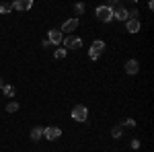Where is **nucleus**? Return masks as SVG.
Masks as SVG:
<instances>
[{"label":"nucleus","mask_w":154,"mask_h":152,"mask_svg":"<svg viewBox=\"0 0 154 152\" xmlns=\"http://www.w3.org/2000/svg\"><path fill=\"white\" fill-rule=\"evenodd\" d=\"M84 11H86V4H82V2H78V4L74 6V12H76V14H84Z\"/></svg>","instance_id":"obj_18"},{"label":"nucleus","mask_w":154,"mask_h":152,"mask_svg":"<svg viewBox=\"0 0 154 152\" xmlns=\"http://www.w3.org/2000/svg\"><path fill=\"white\" fill-rule=\"evenodd\" d=\"M111 136H113V138H121V136H123V128H121V126H115V128L111 129Z\"/></svg>","instance_id":"obj_16"},{"label":"nucleus","mask_w":154,"mask_h":152,"mask_svg":"<svg viewBox=\"0 0 154 152\" xmlns=\"http://www.w3.org/2000/svg\"><path fill=\"white\" fill-rule=\"evenodd\" d=\"M105 41L103 39H95L93 43H91V49H88V58L93 60V62H97V60L101 58V54L105 51Z\"/></svg>","instance_id":"obj_2"},{"label":"nucleus","mask_w":154,"mask_h":152,"mask_svg":"<svg viewBox=\"0 0 154 152\" xmlns=\"http://www.w3.org/2000/svg\"><path fill=\"white\" fill-rule=\"evenodd\" d=\"M29 136H31V140H33V142H39L41 138H43V128H41V126H35V128L31 129Z\"/></svg>","instance_id":"obj_12"},{"label":"nucleus","mask_w":154,"mask_h":152,"mask_svg":"<svg viewBox=\"0 0 154 152\" xmlns=\"http://www.w3.org/2000/svg\"><path fill=\"white\" fill-rule=\"evenodd\" d=\"M95 17L101 23H111V21H113V8H111L109 4H101V6H97Z\"/></svg>","instance_id":"obj_1"},{"label":"nucleus","mask_w":154,"mask_h":152,"mask_svg":"<svg viewBox=\"0 0 154 152\" xmlns=\"http://www.w3.org/2000/svg\"><path fill=\"white\" fill-rule=\"evenodd\" d=\"M125 29H128V33H138V31L142 29L140 19H128V21H125Z\"/></svg>","instance_id":"obj_11"},{"label":"nucleus","mask_w":154,"mask_h":152,"mask_svg":"<svg viewBox=\"0 0 154 152\" xmlns=\"http://www.w3.org/2000/svg\"><path fill=\"white\" fill-rule=\"evenodd\" d=\"M66 56H68V51H66L64 47H58V49L54 51V58H56V60H64Z\"/></svg>","instance_id":"obj_15"},{"label":"nucleus","mask_w":154,"mask_h":152,"mask_svg":"<svg viewBox=\"0 0 154 152\" xmlns=\"http://www.w3.org/2000/svg\"><path fill=\"white\" fill-rule=\"evenodd\" d=\"M6 111H8V113H17V111H19V103H17V101H11V103L6 105Z\"/></svg>","instance_id":"obj_17"},{"label":"nucleus","mask_w":154,"mask_h":152,"mask_svg":"<svg viewBox=\"0 0 154 152\" xmlns=\"http://www.w3.org/2000/svg\"><path fill=\"white\" fill-rule=\"evenodd\" d=\"M48 41L51 43V45H58L60 47V43L64 41V35L60 33V29H49V31H48Z\"/></svg>","instance_id":"obj_8"},{"label":"nucleus","mask_w":154,"mask_h":152,"mask_svg":"<svg viewBox=\"0 0 154 152\" xmlns=\"http://www.w3.org/2000/svg\"><path fill=\"white\" fill-rule=\"evenodd\" d=\"M130 19V8H125V6H117V8H113V21H121V23H125Z\"/></svg>","instance_id":"obj_7"},{"label":"nucleus","mask_w":154,"mask_h":152,"mask_svg":"<svg viewBox=\"0 0 154 152\" xmlns=\"http://www.w3.org/2000/svg\"><path fill=\"white\" fill-rule=\"evenodd\" d=\"M12 11V2H2L0 4V14H8Z\"/></svg>","instance_id":"obj_14"},{"label":"nucleus","mask_w":154,"mask_h":152,"mask_svg":"<svg viewBox=\"0 0 154 152\" xmlns=\"http://www.w3.org/2000/svg\"><path fill=\"white\" fill-rule=\"evenodd\" d=\"M70 117L74 119V121H80V123H82V121L88 119V109H86L84 105H74L72 111H70Z\"/></svg>","instance_id":"obj_3"},{"label":"nucleus","mask_w":154,"mask_h":152,"mask_svg":"<svg viewBox=\"0 0 154 152\" xmlns=\"http://www.w3.org/2000/svg\"><path fill=\"white\" fill-rule=\"evenodd\" d=\"M33 8V0H14L12 2V11H31Z\"/></svg>","instance_id":"obj_10"},{"label":"nucleus","mask_w":154,"mask_h":152,"mask_svg":"<svg viewBox=\"0 0 154 152\" xmlns=\"http://www.w3.org/2000/svg\"><path fill=\"white\" fill-rule=\"evenodd\" d=\"M121 128H130V129H134V128H136V121H134V119H123Z\"/></svg>","instance_id":"obj_19"},{"label":"nucleus","mask_w":154,"mask_h":152,"mask_svg":"<svg viewBox=\"0 0 154 152\" xmlns=\"http://www.w3.org/2000/svg\"><path fill=\"white\" fill-rule=\"evenodd\" d=\"M130 146L134 148V150H138V148H140V140H138V138H134V140L130 142Z\"/></svg>","instance_id":"obj_20"},{"label":"nucleus","mask_w":154,"mask_h":152,"mask_svg":"<svg viewBox=\"0 0 154 152\" xmlns=\"http://www.w3.org/2000/svg\"><path fill=\"white\" fill-rule=\"evenodd\" d=\"M2 86H4V82H2V78H0V88H2Z\"/></svg>","instance_id":"obj_21"},{"label":"nucleus","mask_w":154,"mask_h":152,"mask_svg":"<svg viewBox=\"0 0 154 152\" xmlns=\"http://www.w3.org/2000/svg\"><path fill=\"white\" fill-rule=\"evenodd\" d=\"M14 93H17V91H14V86H12V84H4V86H2V95H4L6 99H12Z\"/></svg>","instance_id":"obj_13"},{"label":"nucleus","mask_w":154,"mask_h":152,"mask_svg":"<svg viewBox=\"0 0 154 152\" xmlns=\"http://www.w3.org/2000/svg\"><path fill=\"white\" fill-rule=\"evenodd\" d=\"M60 136H62V129L58 128V126H48V128H43V138L49 142L58 140Z\"/></svg>","instance_id":"obj_6"},{"label":"nucleus","mask_w":154,"mask_h":152,"mask_svg":"<svg viewBox=\"0 0 154 152\" xmlns=\"http://www.w3.org/2000/svg\"><path fill=\"white\" fill-rule=\"evenodd\" d=\"M62 47H64L66 51H68V49H80V47H82V39L76 37V35H68V37H64Z\"/></svg>","instance_id":"obj_4"},{"label":"nucleus","mask_w":154,"mask_h":152,"mask_svg":"<svg viewBox=\"0 0 154 152\" xmlns=\"http://www.w3.org/2000/svg\"><path fill=\"white\" fill-rule=\"evenodd\" d=\"M78 17H72V19H68V21H64L62 23V27H60V33L64 35V33H74L76 29H78Z\"/></svg>","instance_id":"obj_5"},{"label":"nucleus","mask_w":154,"mask_h":152,"mask_svg":"<svg viewBox=\"0 0 154 152\" xmlns=\"http://www.w3.org/2000/svg\"><path fill=\"white\" fill-rule=\"evenodd\" d=\"M123 70H125V74H130V76H134V74H138L140 72V64H138V60H128L125 64H123Z\"/></svg>","instance_id":"obj_9"}]
</instances>
